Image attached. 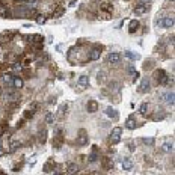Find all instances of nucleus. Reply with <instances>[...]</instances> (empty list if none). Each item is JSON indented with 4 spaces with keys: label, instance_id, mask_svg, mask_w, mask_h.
Wrapping results in <instances>:
<instances>
[{
    "label": "nucleus",
    "instance_id": "obj_7",
    "mask_svg": "<svg viewBox=\"0 0 175 175\" xmlns=\"http://www.w3.org/2000/svg\"><path fill=\"white\" fill-rule=\"evenodd\" d=\"M121 163H122V168L125 171H130V169L133 168V160H131L130 157H124L122 160H121Z\"/></svg>",
    "mask_w": 175,
    "mask_h": 175
},
{
    "label": "nucleus",
    "instance_id": "obj_9",
    "mask_svg": "<svg viewBox=\"0 0 175 175\" xmlns=\"http://www.w3.org/2000/svg\"><path fill=\"white\" fill-rule=\"evenodd\" d=\"M79 165L77 163H70L68 165V174H71V175H76V174H79Z\"/></svg>",
    "mask_w": 175,
    "mask_h": 175
},
{
    "label": "nucleus",
    "instance_id": "obj_20",
    "mask_svg": "<svg viewBox=\"0 0 175 175\" xmlns=\"http://www.w3.org/2000/svg\"><path fill=\"white\" fill-rule=\"evenodd\" d=\"M0 15H2V17H8L9 15V11L5 8L3 5H0Z\"/></svg>",
    "mask_w": 175,
    "mask_h": 175
},
{
    "label": "nucleus",
    "instance_id": "obj_35",
    "mask_svg": "<svg viewBox=\"0 0 175 175\" xmlns=\"http://www.w3.org/2000/svg\"><path fill=\"white\" fill-rule=\"evenodd\" d=\"M3 156V150H2V146H0V157Z\"/></svg>",
    "mask_w": 175,
    "mask_h": 175
},
{
    "label": "nucleus",
    "instance_id": "obj_27",
    "mask_svg": "<svg viewBox=\"0 0 175 175\" xmlns=\"http://www.w3.org/2000/svg\"><path fill=\"white\" fill-rule=\"evenodd\" d=\"M36 21H38V23L39 24H42V23H44V21H45V17H44V15H38V17H36Z\"/></svg>",
    "mask_w": 175,
    "mask_h": 175
},
{
    "label": "nucleus",
    "instance_id": "obj_4",
    "mask_svg": "<svg viewBox=\"0 0 175 175\" xmlns=\"http://www.w3.org/2000/svg\"><path fill=\"white\" fill-rule=\"evenodd\" d=\"M148 11H150V5H142V3H139L134 8V14L136 15H142V14H146Z\"/></svg>",
    "mask_w": 175,
    "mask_h": 175
},
{
    "label": "nucleus",
    "instance_id": "obj_31",
    "mask_svg": "<svg viewBox=\"0 0 175 175\" xmlns=\"http://www.w3.org/2000/svg\"><path fill=\"white\" fill-rule=\"evenodd\" d=\"M139 2L142 5H150V2H152V0H139Z\"/></svg>",
    "mask_w": 175,
    "mask_h": 175
},
{
    "label": "nucleus",
    "instance_id": "obj_30",
    "mask_svg": "<svg viewBox=\"0 0 175 175\" xmlns=\"http://www.w3.org/2000/svg\"><path fill=\"white\" fill-rule=\"evenodd\" d=\"M101 9H103V11H106V9H107V11H112V6L106 3V5H103V6H101Z\"/></svg>",
    "mask_w": 175,
    "mask_h": 175
},
{
    "label": "nucleus",
    "instance_id": "obj_10",
    "mask_svg": "<svg viewBox=\"0 0 175 175\" xmlns=\"http://www.w3.org/2000/svg\"><path fill=\"white\" fill-rule=\"evenodd\" d=\"M137 27H139V21H137V20H131V21H130V24H128V30H130V33H134V32L137 30Z\"/></svg>",
    "mask_w": 175,
    "mask_h": 175
},
{
    "label": "nucleus",
    "instance_id": "obj_1",
    "mask_svg": "<svg viewBox=\"0 0 175 175\" xmlns=\"http://www.w3.org/2000/svg\"><path fill=\"white\" fill-rule=\"evenodd\" d=\"M158 26L163 27V29L174 27V17H172V15H166V17H163L162 20H158Z\"/></svg>",
    "mask_w": 175,
    "mask_h": 175
},
{
    "label": "nucleus",
    "instance_id": "obj_22",
    "mask_svg": "<svg viewBox=\"0 0 175 175\" xmlns=\"http://www.w3.org/2000/svg\"><path fill=\"white\" fill-rule=\"evenodd\" d=\"M67 109H68V104H67V103H63V104L61 106V107H59V110H57V113H59V115H63Z\"/></svg>",
    "mask_w": 175,
    "mask_h": 175
},
{
    "label": "nucleus",
    "instance_id": "obj_23",
    "mask_svg": "<svg viewBox=\"0 0 175 175\" xmlns=\"http://www.w3.org/2000/svg\"><path fill=\"white\" fill-rule=\"evenodd\" d=\"M142 142L146 145H154V139L152 137H145V139H142Z\"/></svg>",
    "mask_w": 175,
    "mask_h": 175
},
{
    "label": "nucleus",
    "instance_id": "obj_19",
    "mask_svg": "<svg viewBox=\"0 0 175 175\" xmlns=\"http://www.w3.org/2000/svg\"><path fill=\"white\" fill-rule=\"evenodd\" d=\"M172 142H168V144H163V151L165 152H171L172 151Z\"/></svg>",
    "mask_w": 175,
    "mask_h": 175
},
{
    "label": "nucleus",
    "instance_id": "obj_18",
    "mask_svg": "<svg viewBox=\"0 0 175 175\" xmlns=\"http://www.w3.org/2000/svg\"><path fill=\"white\" fill-rule=\"evenodd\" d=\"M14 80V76L11 73H6V74H3V82H6V83H9V82H12Z\"/></svg>",
    "mask_w": 175,
    "mask_h": 175
},
{
    "label": "nucleus",
    "instance_id": "obj_15",
    "mask_svg": "<svg viewBox=\"0 0 175 175\" xmlns=\"http://www.w3.org/2000/svg\"><path fill=\"white\" fill-rule=\"evenodd\" d=\"M20 145H21V144H20L18 140H12V142H11V145H9V148H11V152L17 151V148H18Z\"/></svg>",
    "mask_w": 175,
    "mask_h": 175
},
{
    "label": "nucleus",
    "instance_id": "obj_2",
    "mask_svg": "<svg viewBox=\"0 0 175 175\" xmlns=\"http://www.w3.org/2000/svg\"><path fill=\"white\" fill-rule=\"evenodd\" d=\"M121 134H122V128H119V127H115V128L112 130V133H110V142H112V144L119 142Z\"/></svg>",
    "mask_w": 175,
    "mask_h": 175
},
{
    "label": "nucleus",
    "instance_id": "obj_21",
    "mask_svg": "<svg viewBox=\"0 0 175 175\" xmlns=\"http://www.w3.org/2000/svg\"><path fill=\"white\" fill-rule=\"evenodd\" d=\"M106 113H107L110 118H116V112H115L112 107H107V109H106Z\"/></svg>",
    "mask_w": 175,
    "mask_h": 175
},
{
    "label": "nucleus",
    "instance_id": "obj_29",
    "mask_svg": "<svg viewBox=\"0 0 175 175\" xmlns=\"http://www.w3.org/2000/svg\"><path fill=\"white\" fill-rule=\"evenodd\" d=\"M21 68H23V65H21V63H18V62L14 63V70H21Z\"/></svg>",
    "mask_w": 175,
    "mask_h": 175
},
{
    "label": "nucleus",
    "instance_id": "obj_3",
    "mask_svg": "<svg viewBox=\"0 0 175 175\" xmlns=\"http://www.w3.org/2000/svg\"><path fill=\"white\" fill-rule=\"evenodd\" d=\"M150 89H151V80L150 79H142V82L139 85V92L142 94H145V92H150Z\"/></svg>",
    "mask_w": 175,
    "mask_h": 175
},
{
    "label": "nucleus",
    "instance_id": "obj_8",
    "mask_svg": "<svg viewBox=\"0 0 175 175\" xmlns=\"http://www.w3.org/2000/svg\"><path fill=\"white\" fill-rule=\"evenodd\" d=\"M12 85H14V88H15V89H21V88L24 86V82H23V79H21V77H18V76H14Z\"/></svg>",
    "mask_w": 175,
    "mask_h": 175
},
{
    "label": "nucleus",
    "instance_id": "obj_32",
    "mask_svg": "<svg viewBox=\"0 0 175 175\" xmlns=\"http://www.w3.org/2000/svg\"><path fill=\"white\" fill-rule=\"evenodd\" d=\"M39 140L44 142V131H41V133H39Z\"/></svg>",
    "mask_w": 175,
    "mask_h": 175
},
{
    "label": "nucleus",
    "instance_id": "obj_12",
    "mask_svg": "<svg viewBox=\"0 0 175 175\" xmlns=\"http://www.w3.org/2000/svg\"><path fill=\"white\" fill-rule=\"evenodd\" d=\"M125 125H127V128L133 130V128H136V127H137V122L134 121V118H128V119H127V122H125Z\"/></svg>",
    "mask_w": 175,
    "mask_h": 175
},
{
    "label": "nucleus",
    "instance_id": "obj_36",
    "mask_svg": "<svg viewBox=\"0 0 175 175\" xmlns=\"http://www.w3.org/2000/svg\"><path fill=\"white\" fill-rule=\"evenodd\" d=\"M15 2H24V0H15Z\"/></svg>",
    "mask_w": 175,
    "mask_h": 175
},
{
    "label": "nucleus",
    "instance_id": "obj_28",
    "mask_svg": "<svg viewBox=\"0 0 175 175\" xmlns=\"http://www.w3.org/2000/svg\"><path fill=\"white\" fill-rule=\"evenodd\" d=\"M97 160V152H92L91 156H89V162H95Z\"/></svg>",
    "mask_w": 175,
    "mask_h": 175
},
{
    "label": "nucleus",
    "instance_id": "obj_13",
    "mask_svg": "<svg viewBox=\"0 0 175 175\" xmlns=\"http://www.w3.org/2000/svg\"><path fill=\"white\" fill-rule=\"evenodd\" d=\"M100 55H101V51H100V50H92L91 55H89V59H91V61H97L100 57Z\"/></svg>",
    "mask_w": 175,
    "mask_h": 175
},
{
    "label": "nucleus",
    "instance_id": "obj_16",
    "mask_svg": "<svg viewBox=\"0 0 175 175\" xmlns=\"http://www.w3.org/2000/svg\"><path fill=\"white\" fill-rule=\"evenodd\" d=\"M53 121H55V115H53L51 112H49L45 115V122L47 124H53Z\"/></svg>",
    "mask_w": 175,
    "mask_h": 175
},
{
    "label": "nucleus",
    "instance_id": "obj_6",
    "mask_svg": "<svg viewBox=\"0 0 175 175\" xmlns=\"http://www.w3.org/2000/svg\"><path fill=\"white\" fill-rule=\"evenodd\" d=\"M119 59H121V56H119V53H109L107 56H106V61H107L109 63H118L119 62Z\"/></svg>",
    "mask_w": 175,
    "mask_h": 175
},
{
    "label": "nucleus",
    "instance_id": "obj_33",
    "mask_svg": "<svg viewBox=\"0 0 175 175\" xmlns=\"http://www.w3.org/2000/svg\"><path fill=\"white\" fill-rule=\"evenodd\" d=\"M30 109H33V110H36V109H38V104H30Z\"/></svg>",
    "mask_w": 175,
    "mask_h": 175
},
{
    "label": "nucleus",
    "instance_id": "obj_25",
    "mask_svg": "<svg viewBox=\"0 0 175 175\" xmlns=\"http://www.w3.org/2000/svg\"><path fill=\"white\" fill-rule=\"evenodd\" d=\"M38 0H27V8H36Z\"/></svg>",
    "mask_w": 175,
    "mask_h": 175
},
{
    "label": "nucleus",
    "instance_id": "obj_17",
    "mask_svg": "<svg viewBox=\"0 0 175 175\" xmlns=\"http://www.w3.org/2000/svg\"><path fill=\"white\" fill-rule=\"evenodd\" d=\"M139 112H140L142 115H146V113H148V104H146V103H142V104H140Z\"/></svg>",
    "mask_w": 175,
    "mask_h": 175
},
{
    "label": "nucleus",
    "instance_id": "obj_5",
    "mask_svg": "<svg viewBox=\"0 0 175 175\" xmlns=\"http://www.w3.org/2000/svg\"><path fill=\"white\" fill-rule=\"evenodd\" d=\"M160 98H162V101H163V103L174 104V92H171V91H169V92H163Z\"/></svg>",
    "mask_w": 175,
    "mask_h": 175
},
{
    "label": "nucleus",
    "instance_id": "obj_24",
    "mask_svg": "<svg viewBox=\"0 0 175 175\" xmlns=\"http://www.w3.org/2000/svg\"><path fill=\"white\" fill-rule=\"evenodd\" d=\"M125 57H127V59H131V61H134L137 56L134 55V53H131V51H125Z\"/></svg>",
    "mask_w": 175,
    "mask_h": 175
},
{
    "label": "nucleus",
    "instance_id": "obj_26",
    "mask_svg": "<svg viewBox=\"0 0 175 175\" xmlns=\"http://www.w3.org/2000/svg\"><path fill=\"white\" fill-rule=\"evenodd\" d=\"M79 144H82V145H86V144H88V137H86V136H83V137H79Z\"/></svg>",
    "mask_w": 175,
    "mask_h": 175
},
{
    "label": "nucleus",
    "instance_id": "obj_34",
    "mask_svg": "<svg viewBox=\"0 0 175 175\" xmlns=\"http://www.w3.org/2000/svg\"><path fill=\"white\" fill-rule=\"evenodd\" d=\"M128 150L133 151V150H134V145H133V144H128Z\"/></svg>",
    "mask_w": 175,
    "mask_h": 175
},
{
    "label": "nucleus",
    "instance_id": "obj_11",
    "mask_svg": "<svg viewBox=\"0 0 175 175\" xmlns=\"http://www.w3.org/2000/svg\"><path fill=\"white\" fill-rule=\"evenodd\" d=\"M97 109H98V103L94 101V100H91V101L88 103V112H89V113H94Z\"/></svg>",
    "mask_w": 175,
    "mask_h": 175
},
{
    "label": "nucleus",
    "instance_id": "obj_14",
    "mask_svg": "<svg viewBox=\"0 0 175 175\" xmlns=\"http://www.w3.org/2000/svg\"><path fill=\"white\" fill-rule=\"evenodd\" d=\"M79 85H80V86H88V85H89L88 76H82L80 79H79Z\"/></svg>",
    "mask_w": 175,
    "mask_h": 175
}]
</instances>
